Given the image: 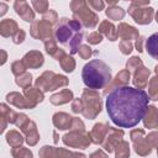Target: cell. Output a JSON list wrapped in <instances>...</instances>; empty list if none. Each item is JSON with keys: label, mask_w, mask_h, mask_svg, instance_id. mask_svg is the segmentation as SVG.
I'll list each match as a JSON object with an SVG mask.
<instances>
[{"label": "cell", "mask_w": 158, "mask_h": 158, "mask_svg": "<svg viewBox=\"0 0 158 158\" xmlns=\"http://www.w3.org/2000/svg\"><path fill=\"white\" fill-rule=\"evenodd\" d=\"M19 30L17 22L12 19H4L0 22V35L2 37H14Z\"/></svg>", "instance_id": "obj_19"}, {"label": "cell", "mask_w": 158, "mask_h": 158, "mask_svg": "<svg viewBox=\"0 0 158 158\" xmlns=\"http://www.w3.org/2000/svg\"><path fill=\"white\" fill-rule=\"evenodd\" d=\"M109 128L110 126H107L106 123H96L94 125L93 130L89 132V136H90V139H91V143H95V144H102L107 132H109Z\"/></svg>", "instance_id": "obj_17"}, {"label": "cell", "mask_w": 158, "mask_h": 158, "mask_svg": "<svg viewBox=\"0 0 158 158\" xmlns=\"http://www.w3.org/2000/svg\"><path fill=\"white\" fill-rule=\"evenodd\" d=\"M146 141H147V143L149 144L151 148L158 147V132H157V131L149 132V133L146 136Z\"/></svg>", "instance_id": "obj_40"}, {"label": "cell", "mask_w": 158, "mask_h": 158, "mask_svg": "<svg viewBox=\"0 0 158 158\" xmlns=\"http://www.w3.org/2000/svg\"><path fill=\"white\" fill-rule=\"evenodd\" d=\"M11 72L12 74H15L16 77L26 73V65L23 64L22 60H15L12 64H11Z\"/></svg>", "instance_id": "obj_38"}, {"label": "cell", "mask_w": 158, "mask_h": 158, "mask_svg": "<svg viewBox=\"0 0 158 158\" xmlns=\"http://www.w3.org/2000/svg\"><path fill=\"white\" fill-rule=\"evenodd\" d=\"M30 33L36 40L47 41L49 38H52V25L43 19L33 21L30 27Z\"/></svg>", "instance_id": "obj_10"}, {"label": "cell", "mask_w": 158, "mask_h": 158, "mask_svg": "<svg viewBox=\"0 0 158 158\" xmlns=\"http://www.w3.org/2000/svg\"><path fill=\"white\" fill-rule=\"evenodd\" d=\"M11 154L14 158H33L32 152L26 147H16L11 149Z\"/></svg>", "instance_id": "obj_35"}, {"label": "cell", "mask_w": 158, "mask_h": 158, "mask_svg": "<svg viewBox=\"0 0 158 158\" xmlns=\"http://www.w3.org/2000/svg\"><path fill=\"white\" fill-rule=\"evenodd\" d=\"M130 137L132 139V143H133V148H135V152L142 157L144 156H148L152 151V148L149 147V144L147 143L146 141V137H144V131L142 128H137V130H132L131 133H130Z\"/></svg>", "instance_id": "obj_11"}, {"label": "cell", "mask_w": 158, "mask_h": 158, "mask_svg": "<svg viewBox=\"0 0 158 158\" xmlns=\"http://www.w3.org/2000/svg\"><path fill=\"white\" fill-rule=\"evenodd\" d=\"M6 101L14 106H16L17 109H33L36 106V104H33L32 101H30L25 95L17 93V91H11L6 95Z\"/></svg>", "instance_id": "obj_13"}, {"label": "cell", "mask_w": 158, "mask_h": 158, "mask_svg": "<svg viewBox=\"0 0 158 158\" xmlns=\"http://www.w3.org/2000/svg\"><path fill=\"white\" fill-rule=\"evenodd\" d=\"M122 137H123V131L122 130H117V128H114V127L110 126L109 132H107V135H106L101 146L105 151L111 153L112 151H115L116 146L122 141Z\"/></svg>", "instance_id": "obj_12"}, {"label": "cell", "mask_w": 158, "mask_h": 158, "mask_svg": "<svg viewBox=\"0 0 158 158\" xmlns=\"http://www.w3.org/2000/svg\"><path fill=\"white\" fill-rule=\"evenodd\" d=\"M14 9L16 14L26 22H33L35 20V12L31 10L30 5L23 0H16L14 2Z\"/></svg>", "instance_id": "obj_14"}, {"label": "cell", "mask_w": 158, "mask_h": 158, "mask_svg": "<svg viewBox=\"0 0 158 158\" xmlns=\"http://www.w3.org/2000/svg\"><path fill=\"white\" fill-rule=\"evenodd\" d=\"M148 96L152 100H158V74L149 80V84H148Z\"/></svg>", "instance_id": "obj_33"}, {"label": "cell", "mask_w": 158, "mask_h": 158, "mask_svg": "<svg viewBox=\"0 0 158 158\" xmlns=\"http://www.w3.org/2000/svg\"><path fill=\"white\" fill-rule=\"evenodd\" d=\"M105 14L110 20H122L125 16V10L117 5H109Z\"/></svg>", "instance_id": "obj_30"}, {"label": "cell", "mask_w": 158, "mask_h": 158, "mask_svg": "<svg viewBox=\"0 0 158 158\" xmlns=\"http://www.w3.org/2000/svg\"><path fill=\"white\" fill-rule=\"evenodd\" d=\"M81 100L84 104V111H83L84 117L89 120L95 118L100 114L101 107H102V101H101L99 93L91 89H85L83 91Z\"/></svg>", "instance_id": "obj_5"}, {"label": "cell", "mask_w": 158, "mask_h": 158, "mask_svg": "<svg viewBox=\"0 0 158 158\" xmlns=\"http://www.w3.org/2000/svg\"><path fill=\"white\" fill-rule=\"evenodd\" d=\"M43 20H46L47 22H49L51 25H53V23H57V21H58V15H57V12H56L54 10H48V11L43 15Z\"/></svg>", "instance_id": "obj_44"}, {"label": "cell", "mask_w": 158, "mask_h": 158, "mask_svg": "<svg viewBox=\"0 0 158 158\" xmlns=\"http://www.w3.org/2000/svg\"><path fill=\"white\" fill-rule=\"evenodd\" d=\"M118 47H120V51L123 54H130L133 49V44L131 43V41H121Z\"/></svg>", "instance_id": "obj_45"}, {"label": "cell", "mask_w": 158, "mask_h": 158, "mask_svg": "<svg viewBox=\"0 0 158 158\" xmlns=\"http://www.w3.org/2000/svg\"><path fill=\"white\" fill-rule=\"evenodd\" d=\"M63 143L72 148H81L85 149L91 143L89 132L85 131H70L69 133H65L62 138Z\"/></svg>", "instance_id": "obj_9"}, {"label": "cell", "mask_w": 158, "mask_h": 158, "mask_svg": "<svg viewBox=\"0 0 158 158\" xmlns=\"http://www.w3.org/2000/svg\"><path fill=\"white\" fill-rule=\"evenodd\" d=\"M148 78H149V70L141 65L137 70H135V74H133V85L137 88V89H144L147 85H148Z\"/></svg>", "instance_id": "obj_20"}, {"label": "cell", "mask_w": 158, "mask_h": 158, "mask_svg": "<svg viewBox=\"0 0 158 158\" xmlns=\"http://www.w3.org/2000/svg\"><path fill=\"white\" fill-rule=\"evenodd\" d=\"M81 78L89 89H102L111 81V69L105 62L100 59H93L84 65Z\"/></svg>", "instance_id": "obj_3"}, {"label": "cell", "mask_w": 158, "mask_h": 158, "mask_svg": "<svg viewBox=\"0 0 158 158\" xmlns=\"http://www.w3.org/2000/svg\"><path fill=\"white\" fill-rule=\"evenodd\" d=\"M141 65H143L141 58H138V57H132V58H130V59L127 60V63H126V69H127L128 72H135V70H137Z\"/></svg>", "instance_id": "obj_37"}, {"label": "cell", "mask_w": 158, "mask_h": 158, "mask_svg": "<svg viewBox=\"0 0 158 158\" xmlns=\"http://www.w3.org/2000/svg\"><path fill=\"white\" fill-rule=\"evenodd\" d=\"M89 158H109V157H107V154L102 149H98V151L93 152Z\"/></svg>", "instance_id": "obj_49"}, {"label": "cell", "mask_w": 158, "mask_h": 158, "mask_svg": "<svg viewBox=\"0 0 158 158\" xmlns=\"http://www.w3.org/2000/svg\"><path fill=\"white\" fill-rule=\"evenodd\" d=\"M157 156H158V151H157Z\"/></svg>", "instance_id": "obj_56"}, {"label": "cell", "mask_w": 158, "mask_h": 158, "mask_svg": "<svg viewBox=\"0 0 158 158\" xmlns=\"http://www.w3.org/2000/svg\"><path fill=\"white\" fill-rule=\"evenodd\" d=\"M23 95L30 100L32 101L33 104H38V102H42L43 99H44V94L41 89L38 88H27V89H23Z\"/></svg>", "instance_id": "obj_27"}, {"label": "cell", "mask_w": 158, "mask_h": 158, "mask_svg": "<svg viewBox=\"0 0 158 158\" xmlns=\"http://www.w3.org/2000/svg\"><path fill=\"white\" fill-rule=\"evenodd\" d=\"M15 81H16V84H17L20 88H22V89H27V88L31 86V83H32V75H31L30 73L26 72V73L19 75V77H16Z\"/></svg>", "instance_id": "obj_34"}, {"label": "cell", "mask_w": 158, "mask_h": 158, "mask_svg": "<svg viewBox=\"0 0 158 158\" xmlns=\"http://www.w3.org/2000/svg\"><path fill=\"white\" fill-rule=\"evenodd\" d=\"M154 70H156V73H157V74H158V65H157V67H156V68H154Z\"/></svg>", "instance_id": "obj_55"}, {"label": "cell", "mask_w": 158, "mask_h": 158, "mask_svg": "<svg viewBox=\"0 0 158 158\" xmlns=\"http://www.w3.org/2000/svg\"><path fill=\"white\" fill-rule=\"evenodd\" d=\"M5 138H6V142L12 147V148H16V147H21V144L23 143V137L22 135L16 131V130H10L9 132H6L5 135Z\"/></svg>", "instance_id": "obj_29"}, {"label": "cell", "mask_w": 158, "mask_h": 158, "mask_svg": "<svg viewBox=\"0 0 158 158\" xmlns=\"http://www.w3.org/2000/svg\"><path fill=\"white\" fill-rule=\"evenodd\" d=\"M44 48H46L47 53H48L49 56H52L53 58H56L57 60H59V58L65 53L63 49H60V48L57 46V43H56V41H54L53 38H49V40L44 41Z\"/></svg>", "instance_id": "obj_28"}, {"label": "cell", "mask_w": 158, "mask_h": 158, "mask_svg": "<svg viewBox=\"0 0 158 158\" xmlns=\"http://www.w3.org/2000/svg\"><path fill=\"white\" fill-rule=\"evenodd\" d=\"M156 21L158 22V11H157V14H156Z\"/></svg>", "instance_id": "obj_54"}, {"label": "cell", "mask_w": 158, "mask_h": 158, "mask_svg": "<svg viewBox=\"0 0 158 158\" xmlns=\"http://www.w3.org/2000/svg\"><path fill=\"white\" fill-rule=\"evenodd\" d=\"M128 14L133 17V20L139 25H148L151 23L154 10L149 6V0L139 1L133 0L128 7Z\"/></svg>", "instance_id": "obj_7"}, {"label": "cell", "mask_w": 158, "mask_h": 158, "mask_svg": "<svg viewBox=\"0 0 158 158\" xmlns=\"http://www.w3.org/2000/svg\"><path fill=\"white\" fill-rule=\"evenodd\" d=\"M101 41H102V35L99 31H95V32H91L88 35V42L90 44H98Z\"/></svg>", "instance_id": "obj_42"}, {"label": "cell", "mask_w": 158, "mask_h": 158, "mask_svg": "<svg viewBox=\"0 0 158 158\" xmlns=\"http://www.w3.org/2000/svg\"><path fill=\"white\" fill-rule=\"evenodd\" d=\"M22 62L26 65V68L36 69L43 64L44 59H43V54L40 51H30L23 56Z\"/></svg>", "instance_id": "obj_16"}, {"label": "cell", "mask_w": 158, "mask_h": 158, "mask_svg": "<svg viewBox=\"0 0 158 158\" xmlns=\"http://www.w3.org/2000/svg\"><path fill=\"white\" fill-rule=\"evenodd\" d=\"M32 6L35 7V10L38 12V14H42V15H44L49 9H48V1H46V0H33L32 2Z\"/></svg>", "instance_id": "obj_36"}, {"label": "cell", "mask_w": 158, "mask_h": 158, "mask_svg": "<svg viewBox=\"0 0 158 158\" xmlns=\"http://www.w3.org/2000/svg\"><path fill=\"white\" fill-rule=\"evenodd\" d=\"M149 96L144 90L118 86L106 98V111L110 120L118 127L131 128L143 120L148 107Z\"/></svg>", "instance_id": "obj_1"}, {"label": "cell", "mask_w": 158, "mask_h": 158, "mask_svg": "<svg viewBox=\"0 0 158 158\" xmlns=\"http://www.w3.org/2000/svg\"><path fill=\"white\" fill-rule=\"evenodd\" d=\"M25 37H26L25 31L20 28V30L17 31V33L12 37V41H14V43H15V44H20V43H22V42L25 41Z\"/></svg>", "instance_id": "obj_48"}, {"label": "cell", "mask_w": 158, "mask_h": 158, "mask_svg": "<svg viewBox=\"0 0 158 158\" xmlns=\"http://www.w3.org/2000/svg\"><path fill=\"white\" fill-rule=\"evenodd\" d=\"M35 85H36V88L41 89L43 93L44 91H52V90L59 89L62 86H67L68 85V78L64 75L56 74L54 72L47 70L36 79Z\"/></svg>", "instance_id": "obj_6"}, {"label": "cell", "mask_w": 158, "mask_h": 158, "mask_svg": "<svg viewBox=\"0 0 158 158\" xmlns=\"http://www.w3.org/2000/svg\"><path fill=\"white\" fill-rule=\"evenodd\" d=\"M115 158H130V144L126 141H121L115 148Z\"/></svg>", "instance_id": "obj_32"}, {"label": "cell", "mask_w": 158, "mask_h": 158, "mask_svg": "<svg viewBox=\"0 0 158 158\" xmlns=\"http://www.w3.org/2000/svg\"><path fill=\"white\" fill-rule=\"evenodd\" d=\"M86 2H88L89 6L93 7V10H96V11H101L105 7V2L101 1V0H89Z\"/></svg>", "instance_id": "obj_47"}, {"label": "cell", "mask_w": 158, "mask_h": 158, "mask_svg": "<svg viewBox=\"0 0 158 158\" xmlns=\"http://www.w3.org/2000/svg\"><path fill=\"white\" fill-rule=\"evenodd\" d=\"M143 41H144V37H142V36H139L137 40H136V48H137V51L138 52H142L143 51Z\"/></svg>", "instance_id": "obj_50"}, {"label": "cell", "mask_w": 158, "mask_h": 158, "mask_svg": "<svg viewBox=\"0 0 158 158\" xmlns=\"http://www.w3.org/2000/svg\"><path fill=\"white\" fill-rule=\"evenodd\" d=\"M19 112L11 110L6 104H1L0 105V120H1V132H4L6 130L7 123H14L16 122Z\"/></svg>", "instance_id": "obj_15"}, {"label": "cell", "mask_w": 158, "mask_h": 158, "mask_svg": "<svg viewBox=\"0 0 158 158\" xmlns=\"http://www.w3.org/2000/svg\"><path fill=\"white\" fill-rule=\"evenodd\" d=\"M144 127L158 128V109L156 106H148L143 117Z\"/></svg>", "instance_id": "obj_23"}, {"label": "cell", "mask_w": 158, "mask_h": 158, "mask_svg": "<svg viewBox=\"0 0 158 158\" xmlns=\"http://www.w3.org/2000/svg\"><path fill=\"white\" fill-rule=\"evenodd\" d=\"M54 153H56V147L52 146H43L38 152L40 158H53Z\"/></svg>", "instance_id": "obj_39"}, {"label": "cell", "mask_w": 158, "mask_h": 158, "mask_svg": "<svg viewBox=\"0 0 158 158\" xmlns=\"http://www.w3.org/2000/svg\"><path fill=\"white\" fill-rule=\"evenodd\" d=\"M78 53H79L80 58H83V59H89V58L91 57V54H93V51H91V48H90L88 44H81V46L79 47Z\"/></svg>", "instance_id": "obj_41"}, {"label": "cell", "mask_w": 158, "mask_h": 158, "mask_svg": "<svg viewBox=\"0 0 158 158\" xmlns=\"http://www.w3.org/2000/svg\"><path fill=\"white\" fill-rule=\"evenodd\" d=\"M99 32L101 35H104L106 38H109L110 41H116L117 40V28L109 20H104L99 25Z\"/></svg>", "instance_id": "obj_24"}, {"label": "cell", "mask_w": 158, "mask_h": 158, "mask_svg": "<svg viewBox=\"0 0 158 158\" xmlns=\"http://www.w3.org/2000/svg\"><path fill=\"white\" fill-rule=\"evenodd\" d=\"M70 131H85V126L84 122L78 118V117H73V122L70 126Z\"/></svg>", "instance_id": "obj_46"}, {"label": "cell", "mask_w": 158, "mask_h": 158, "mask_svg": "<svg viewBox=\"0 0 158 158\" xmlns=\"http://www.w3.org/2000/svg\"><path fill=\"white\" fill-rule=\"evenodd\" d=\"M52 118L53 125L58 130H69L73 122V117L65 112H56Z\"/></svg>", "instance_id": "obj_22"}, {"label": "cell", "mask_w": 158, "mask_h": 158, "mask_svg": "<svg viewBox=\"0 0 158 158\" xmlns=\"http://www.w3.org/2000/svg\"><path fill=\"white\" fill-rule=\"evenodd\" d=\"M7 11V5L5 2H0V16H4Z\"/></svg>", "instance_id": "obj_51"}, {"label": "cell", "mask_w": 158, "mask_h": 158, "mask_svg": "<svg viewBox=\"0 0 158 158\" xmlns=\"http://www.w3.org/2000/svg\"><path fill=\"white\" fill-rule=\"evenodd\" d=\"M51 102L53 105H63V104H67L69 101L73 100V91L69 90V89H63L62 91L52 95L49 98Z\"/></svg>", "instance_id": "obj_25"}, {"label": "cell", "mask_w": 158, "mask_h": 158, "mask_svg": "<svg viewBox=\"0 0 158 158\" xmlns=\"http://www.w3.org/2000/svg\"><path fill=\"white\" fill-rule=\"evenodd\" d=\"M58 62H59V64H60V67H62V69H63L64 72L70 73V72H73L74 68H75V60L73 59L72 56H69V54H67V53H64V54L59 58Z\"/></svg>", "instance_id": "obj_31"}, {"label": "cell", "mask_w": 158, "mask_h": 158, "mask_svg": "<svg viewBox=\"0 0 158 158\" xmlns=\"http://www.w3.org/2000/svg\"><path fill=\"white\" fill-rule=\"evenodd\" d=\"M15 125L19 128H21V131L25 133V141L27 142V144L30 146L37 144L40 139V135L37 132V126L33 121H31L25 114H19Z\"/></svg>", "instance_id": "obj_8"}, {"label": "cell", "mask_w": 158, "mask_h": 158, "mask_svg": "<svg viewBox=\"0 0 158 158\" xmlns=\"http://www.w3.org/2000/svg\"><path fill=\"white\" fill-rule=\"evenodd\" d=\"M73 158H86L83 153H79V152H74V157Z\"/></svg>", "instance_id": "obj_53"}, {"label": "cell", "mask_w": 158, "mask_h": 158, "mask_svg": "<svg viewBox=\"0 0 158 158\" xmlns=\"http://www.w3.org/2000/svg\"><path fill=\"white\" fill-rule=\"evenodd\" d=\"M146 51L152 58L158 60V32L151 35L148 40H146Z\"/></svg>", "instance_id": "obj_26"}, {"label": "cell", "mask_w": 158, "mask_h": 158, "mask_svg": "<svg viewBox=\"0 0 158 158\" xmlns=\"http://www.w3.org/2000/svg\"><path fill=\"white\" fill-rule=\"evenodd\" d=\"M70 10L73 12V20H77L86 28H94L99 22V16L90 10L88 2L84 0H73L70 2Z\"/></svg>", "instance_id": "obj_4"}, {"label": "cell", "mask_w": 158, "mask_h": 158, "mask_svg": "<svg viewBox=\"0 0 158 158\" xmlns=\"http://www.w3.org/2000/svg\"><path fill=\"white\" fill-rule=\"evenodd\" d=\"M0 52H1V54H2V59H1V64H5V62H6V59H7V54H6V52H5L4 49H1Z\"/></svg>", "instance_id": "obj_52"}, {"label": "cell", "mask_w": 158, "mask_h": 158, "mask_svg": "<svg viewBox=\"0 0 158 158\" xmlns=\"http://www.w3.org/2000/svg\"><path fill=\"white\" fill-rule=\"evenodd\" d=\"M117 37L122 38V41H131V40H137L139 37V33L136 27L121 22L117 27Z\"/></svg>", "instance_id": "obj_18"}, {"label": "cell", "mask_w": 158, "mask_h": 158, "mask_svg": "<svg viewBox=\"0 0 158 158\" xmlns=\"http://www.w3.org/2000/svg\"><path fill=\"white\" fill-rule=\"evenodd\" d=\"M128 81H130V72L127 69H123V70L118 72L117 75L115 77V79L106 86L104 94H107L109 90H114L118 86H126L128 84Z\"/></svg>", "instance_id": "obj_21"}, {"label": "cell", "mask_w": 158, "mask_h": 158, "mask_svg": "<svg viewBox=\"0 0 158 158\" xmlns=\"http://www.w3.org/2000/svg\"><path fill=\"white\" fill-rule=\"evenodd\" d=\"M54 37L57 42L62 43L69 49L70 54L78 53L80 42L83 40L80 22L67 17L60 19L54 28Z\"/></svg>", "instance_id": "obj_2"}, {"label": "cell", "mask_w": 158, "mask_h": 158, "mask_svg": "<svg viewBox=\"0 0 158 158\" xmlns=\"http://www.w3.org/2000/svg\"><path fill=\"white\" fill-rule=\"evenodd\" d=\"M72 111L75 114H83L84 111V104L81 99H74L72 101Z\"/></svg>", "instance_id": "obj_43"}]
</instances>
